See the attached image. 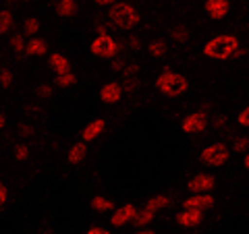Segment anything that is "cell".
<instances>
[{
    "mask_svg": "<svg viewBox=\"0 0 249 234\" xmlns=\"http://www.w3.org/2000/svg\"><path fill=\"white\" fill-rule=\"evenodd\" d=\"M241 52L243 50H241L239 37L232 33L216 35L204 46V56L212 60H231L235 56H241Z\"/></svg>",
    "mask_w": 249,
    "mask_h": 234,
    "instance_id": "6da1fadb",
    "label": "cell"
},
{
    "mask_svg": "<svg viewBox=\"0 0 249 234\" xmlns=\"http://www.w3.org/2000/svg\"><path fill=\"white\" fill-rule=\"evenodd\" d=\"M156 89L166 98H181L183 93L189 89V81L187 77L175 71H164L158 79H156Z\"/></svg>",
    "mask_w": 249,
    "mask_h": 234,
    "instance_id": "7a4b0ae2",
    "label": "cell"
},
{
    "mask_svg": "<svg viewBox=\"0 0 249 234\" xmlns=\"http://www.w3.org/2000/svg\"><path fill=\"white\" fill-rule=\"evenodd\" d=\"M108 17H110V23L114 29H121V31H127V29H133L137 23H139V13L133 4L129 2H116L110 6L108 11Z\"/></svg>",
    "mask_w": 249,
    "mask_h": 234,
    "instance_id": "3957f363",
    "label": "cell"
},
{
    "mask_svg": "<svg viewBox=\"0 0 249 234\" xmlns=\"http://www.w3.org/2000/svg\"><path fill=\"white\" fill-rule=\"evenodd\" d=\"M231 158V147L227 143H222V141H216V143H210L204 151L199 153V160L208 164V166H224V164L229 162Z\"/></svg>",
    "mask_w": 249,
    "mask_h": 234,
    "instance_id": "277c9868",
    "label": "cell"
},
{
    "mask_svg": "<svg viewBox=\"0 0 249 234\" xmlns=\"http://www.w3.org/2000/svg\"><path fill=\"white\" fill-rule=\"evenodd\" d=\"M89 52L93 54V56H98V58L112 60V58H116V54H119V44H116V40L112 35L104 33V35H98L96 40L91 42Z\"/></svg>",
    "mask_w": 249,
    "mask_h": 234,
    "instance_id": "5b68a950",
    "label": "cell"
},
{
    "mask_svg": "<svg viewBox=\"0 0 249 234\" xmlns=\"http://www.w3.org/2000/svg\"><path fill=\"white\" fill-rule=\"evenodd\" d=\"M208 127V114L206 112H191L187 114L181 122V131L185 135H197Z\"/></svg>",
    "mask_w": 249,
    "mask_h": 234,
    "instance_id": "8992f818",
    "label": "cell"
},
{
    "mask_svg": "<svg viewBox=\"0 0 249 234\" xmlns=\"http://www.w3.org/2000/svg\"><path fill=\"white\" fill-rule=\"evenodd\" d=\"M135 216H137V207L133 203H124L121 207H116L112 216H110V224L116 226V228H121V226L124 224H129V222H133L135 220Z\"/></svg>",
    "mask_w": 249,
    "mask_h": 234,
    "instance_id": "52a82bcc",
    "label": "cell"
},
{
    "mask_svg": "<svg viewBox=\"0 0 249 234\" xmlns=\"http://www.w3.org/2000/svg\"><path fill=\"white\" fill-rule=\"evenodd\" d=\"M104 131H106V120L104 118H91L81 131V141L83 143L96 141L100 135H104Z\"/></svg>",
    "mask_w": 249,
    "mask_h": 234,
    "instance_id": "ba28073f",
    "label": "cell"
},
{
    "mask_svg": "<svg viewBox=\"0 0 249 234\" xmlns=\"http://www.w3.org/2000/svg\"><path fill=\"white\" fill-rule=\"evenodd\" d=\"M214 186H216V181L212 174H196L187 183V189L191 193H208V191H212Z\"/></svg>",
    "mask_w": 249,
    "mask_h": 234,
    "instance_id": "9c48e42d",
    "label": "cell"
},
{
    "mask_svg": "<svg viewBox=\"0 0 249 234\" xmlns=\"http://www.w3.org/2000/svg\"><path fill=\"white\" fill-rule=\"evenodd\" d=\"M121 98H123V87H121V83L108 81V83H104L102 87H100V100H102L104 104H119Z\"/></svg>",
    "mask_w": 249,
    "mask_h": 234,
    "instance_id": "30bf717a",
    "label": "cell"
},
{
    "mask_svg": "<svg viewBox=\"0 0 249 234\" xmlns=\"http://www.w3.org/2000/svg\"><path fill=\"white\" fill-rule=\"evenodd\" d=\"M175 222L178 226H185V228H196L204 222V212H199V209H183L181 214L175 216Z\"/></svg>",
    "mask_w": 249,
    "mask_h": 234,
    "instance_id": "8fae6325",
    "label": "cell"
},
{
    "mask_svg": "<svg viewBox=\"0 0 249 234\" xmlns=\"http://www.w3.org/2000/svg\"><path fill=\"white\" fill-rule=\"evenodd\" d=\"M185 209H199V212H204V209H210L214 207V197L208 193H196L191 195V197H187L183 201Z\"/></svg>",
    "mask_w": 249,
    "mask_h": 234,
    "instance_id": "7c38bea8",
    "label": "cell"
},
{
    "mask_svg": "<svg viewBox=\"0 0 249 234\" xmlns=\"http://www.w3.org/2000/svg\"><path fill=\"white\" fill-rule=\"evenodd\" d=\"M204 11L208 13L210 19H224L231 11L229 0H206Z\"/></svg>",
    "mask_w": 249,
    "mask_h": 234,
    "instance_id": "4fadbf2b",
    "label": "cell"
},
{
    "mask_svg": "<svg viewBox=\"0 0 249 234\" xmlns=\"http://www.w3.org/2000/svg\"><path fill=\"white\" fill-rule=\"evenodd\" d=\"M48 67L54 71V75H62L71 71V60H69L62 52H52L48 56Z\"/></svg>",
    "mask_w": 249,
    "mask_h": 234,
    "instance_id": "5bb4252c",
    "label": "cell"
},
{
    "mask_svg": "<svg viewBox=\"0 0 249 234\" xmlns=\"http://www.w3.org/2000/svg\"><path fill=\"white\" fill-rule=\"evenodd\" d=\"M54 11H56L60 19H71L77 15V11H79V4H77V0H58Z\"/></svg>",
    "mask_w": 249,
    "mask_h": 234,
    "instance_id": "9a60e30c",
    "label": "cell"
},
{
    "mask_svg": "<svg viewBox=\"0 0 249 234\" xmlns=\"http://www.w3.org/2000/svg\"><path fill=\"white\" fill-rule=\"evenodd\" d=\"M124 91H135L137 85H139V67L137 65H131L129 68H124Z\"/></svg>",
    "mask_w": 249,
    "mask_h": 234,
    "instance_id": "2e32d148",
    "label": "cell"
},
{
    "mask_svg": "<svg viewBox=\"0 0 249 234\" xmlns=\"http://www.w3.org/2000/svg\"><path fill=\"white\" fill-rule=\"evenodd\" d=\"M25 54H29V56H44V54H48V44L42 37H31L25 46Z\"/></svg>",
    "mask_w": 249,
    "mask_h": 234,
    "instance_id": "e0dca14e",
    "label": "cell"
},
{
    "mask_svg": "<svg viewBox=\"0 0 249 234\" xmlns=\"http://www.w3.org/2000/svg\"><path fill=\"white\" fill-rule=\"evenodd\" d=\"M85 158H88V143H83V141L75 143L71 150H69V155H67L69 164H81Z\"/></svg>",
    "mask_w": 249,
    "mask_h": 234,
    "instance_id": "ac0fdd59",
    "label": "cell"
},
{
    "mask_svg": "<svg viewBox=\"0 0 249 234\" xmlns=\"http://www.w3.org/2000/svg\"><path fill=\"white\" fill-rule=\"evenodd\" d=\"M15 27V15L9 9L0 11V35H6Z\"/></svg>",
    "mask_w": 249,
    "mask_h": 234,
    "instance_id": "d6986e66",
    "label": "cell"
},
{
    "mask_svg": "<svg viewBox=\"0 0 249 234\" xmlns=\"http://www.w3.org/2000/svg\"><path fill=\"white\" fill-rule=\"evenodd\" d=\"M91 207L96 212H110V209H114V201L102 197V195H96V197H91Z\"/></svg>",
    "mask_w": 249,
    "mask_h": 234,
    "instance_id": "ffe728a7",
    "label": "cell"
},
{
    "mask_svg": "<svg viewBox=\"0 0 249 234\" xmlns=\"http://www.w3.org/2000/svg\"><path fill=\"white\" fill-rule=\"evenodd\" d=\"M75 83H77V75H75V73H71V71L54 77V85H58V87H62V89H67V87H73Z\"/></svg>",
    "mask_w": 249,
    "mask_h": 234,
    "instance_id": "44dd1931",
    "label": "cell"
},
{
    "mask_svg": "<svg viewBox=\"0 0 249 234\" xmlns=\"http://www.w3.org/2000/svg\"><path fill=\"white\" fill-rule=\"evenodd\" d=\"M156 214L158 212H154V209H147V207H143L142 212H137V216H135V224L137 226H147L150 222H154V217H156Z\"/></svg>",
    "mask_w": 249,
    "mask_h": 234,
    "instance_id": "7402d4cb",
    "label": "cell"
},
{
    "mask_svg": "<svg viewBox=\"0 0 249 234\" xmlns=\"http://www.w3.org/2000/svg\"><path fill=\"white\" fill-rule=\"evenodd\" d=\"M23 29H25L27 35L36 37L37 33H40V29H42V23L37 21L36 17H29V19H25V23H23Z\"/></svg>",
    "mask_w": 249,
    "mask_h": 234,
    "instance_id": "603a6c76",
    "label": "cell"
},
{
    "mask_svg": "<svg viewBox=\"0 0 249 234\" xmlns=\"http://www.w3.org/2000/svg\"><path fill=\"white\" fill-rule=\"evenodd\" d=\"M147 52H150V56H154V58H162L166 54V44L162 40H154L147 46Z\"/></svg>",
    "mask_w": 249,
    "mask_h": 234,
    "instance_id": "cb8c5ba5",
    "label": "cell"
},
{
    "mask_svg": "<svg viewBox=\"0 0 249 234\" xmlns=\"http://www.w3.org/2000/svg\"><path fill=\"white\" fill-rule=\"evenodd\" d=\"M166 205H168V197H166V195H156V197H152L150 201H145V207L154 209V212H158V209L166 207Z\"/></svg>",
    "mask_w": 249,
    "mask_h": 234,
    "instance_id": "d4e9b609",
    "label": "cell"
},
{
    "mask_svg": "<svg viewBox=\"0 0 249 234\" xmlns=\"http://www.w3.org/2000/svg\"><path fill=\"white\" fill-rule=\"evenodd\" d=\"M25 46H27V42H25V37H23L21 33L11 35V48H13L15 54H25Z\"/></svg>",
    "mask_w": 249,
    "mask_h": 234,
    "instance_id": "484cf974",
    "label": "cell"
},
{
    "mask_svg": "<svg viewBox=\"0 0 249 234\" xmlns=\"http://www.w3.org/2000/svg\"><path fill=\"white\" fill-rule=\"evenodd\" d=\"M249 147V139L247 137H235L232 139V145H231V151H247Z\"/></svg>",
    "mask_w": 249,
    "mask_h": 234,
    "instance_id": "4316f807",
    "label": "cell"
},
{
    "mask_svg": "<svg viewBox=\"0 0 249 234\" xmlns=\"http://www.w3.org/2000/svg\"><path fill=\"white\" fill-rule=\"evenodd\" d=\"M15 160L17 162H25L29 158V147L25 143H19V145H15Z\"/></svg>",
    "mask_w": 249,
    "mask_h": 234,
    "instance_id": "83f0119b",
    "label": "cell"
},
{
    "mask_svg": "<svg viewBox=\"0 0 249 234\" xmlns=\"http://www.w3.org/2000/svg\"><path fill=\"white\" fill-rule=\"evenodd\" d=\"M13 81H15V77H13V73L9 71V68H2V71H0V87L9 89V87H11V85H13Z\"/></svg>",
    "mask_w": 249,
    "mask_h": 234,
    "instance_id": "f1b7e54d",
    "label": "cell"
},
{
    "mask_svg": "<svg viewBox=\"0 0 249 234\" xmlns=\"http://www.w3.org/2000/svg\"><path fill=\"white\" fill-rule=\"evenodd\" d=\"M36 93H37V98L46 100V98H52L54 89H52V85H48V83H42V85H37V87H36Z\"/></svg>",
    "mask_w": 249,
    "mask_h": 234,
    "instance_id": "f546056e",
    "label": "cell"
},
{
    "mask_svg": "<svg viewBox=\"0 0 249 234\" xmlns=\"http://www.w3.org/2000/svg\"><path fill=\"white\" fill-rule=\"evenodd\" d=\"M173 37H175L177 42L185 44L187 37H189V31H187V27H175V29H173Z\"/></svg>",
    "mask_w": 249,
    "mask_h": 234,
    "instance_id": "4dcf8cb0",
    "label": "cell"
},
{
    "mask_svg": "<svg viewBox=\"0 0 249 234\" xmlns=\"http://www.w3.org/2000/svg\"><path fill=\"white\" fill-rule=\"evenodd\" d=\"M237 122L241 124V127H247V129H249V106H247V108H243V110L239 112Z\"/></svg>",
    "mask_w": 249,
    "mask_h": 234,
    "instance_id": "1f68e13d",
    "label": "cell"
},
{
    "mask_svg": "<svg viewBox=\"0 0 249 234\" xmlns=\"http://www.w3.org/2000/svg\"><path fill=\"white\" fill-rule=\"evenodd\" d=\"M9 203V189H6L4 183H0V207Z\"/></svg>",
    "mask_w": 249,
    "mask_h": 234,
    "instance_id": "d6a6232c",
    "label": "cell"
},
{
    "mask_svg": "<svg viewBox=\"0 0 249 234\" xmlns=\"http://www.w3.org/2000/svg\"><path fill=\"white\" fill-rule=\"evenodd\" d=\"M19 135L21 137H31L34 135V127H31V124H25V122L19 124Z\"/></svg>",
    "mask_w": 249,
    "mask_h": 234,
    "instance_id": "836d02e7",
    "label": "cell"
},
{
    "mask_svg": "<svg viewBox=\"0 0 249 234\" xmlns=\"http://www.w3.org/2000/svg\"><path fill=\"white\" fill-rule=\"evenodd\" d=\"M124 68V60H119V58H112V71H123Z\"/></svg>",
    "mask_w": 249,
    "mask_h": 234,
    "instance_id": "e575fe53",
    "label": "cell"
},
{
    "mask_svg": "<svg viewBox=\"0 0 249 234\" xmlns=\"http://www.w3.org/2000/svg\"><path fill=\"white\" fill-rule=\"evenodd\" d=\"M85 234H108V230L102 228V226H91V228L85 232Z\"/></svg>",
    "mask_w": 249,
    "mask_h": 234,
    "instance_id": "d590c367",
    "label": "cell"
},
{
    "mask_svg": "<svg viewBox=\"0 0 249 234\" xmlns=\"http://www.w3.org/2000/svg\"><path fill=\"white\" fill-rule=\"evenodd\" d=\"M129 46H131L133 50H142V42H139L137 37H131V40H129Z\"/></svg>",
    "mask_w": 249,
    "mask_h": 234,
    "instance_id": "8d00e7d4",
    "label": "cell"
},
{
    "mask_svg": "<svg viewBox=\"0 0 249 234\" xmlns=\"http://www.w3.org/2000/svg\"><path fill=\"white\" fill-rule=\"evenodd\" d=\"M93 2H98L100 6H112V4L119 2V0H93Z\"/></svg>",
    "mask_w": 249,
    "mask_h": 234,
    "instance_id": "74e56055",
    "label": "cell"
},
{
    "mask_svg": "<svg viewBox=\"0 0 249 234\" xmlns=\"http://www.w3.org/2000/svg\"><path fill=\"white\" fill-rule=\"evenodd\" d=\"M96 29H98V33H100V35H104V33H106V27L102 25V23H98V25H96Z\"/></svg>",
    "mask_w": 249,
    "mask_h": 234,
    "instance_id": "f35d334b",
    "label": "cell"
},
{
    "mask_svg": "<svg viewBox=\"0 0 249 234\" xmlns=\"http://www.w3.org/2000/svg\"><path fill=\"white\" fill-rule=\"evenodd\" d=\"M222 124H227V116H220V118L216 120V127H222Z\"/></svg>",
    "mask_w": 249,
    "mask_h": 234,
    "instance_id": "ab89813d",
    "label": "cell"
},
{
    "mask_svg": "<svg viewBox=\"0 0 249 234\" xmlns=\"http://www.w3.org/2000/svg\"><path fill=\"white\" fill-rule=\"evenodd\" d=\"M4 127H6V116L0 114V129H4Z\"/></svg>",
    "mask_w": 249,
    "mask_h": 234,
    "instance_id": "60d3db41",
    "label": "cell"
},
{
    "mask_svg": "<svg viewBox=\"0 0 249 234\" xmlns=\"http://www.w3.org/2000/svg\"><path fill=\"white\" fill-rule=\"evenodd\" d=\"M243 166H245V168L249 170V153H247V155H245V158H243Z\"/></svg>",
    "mask_w": 249,
    "mask_h": 234,
    "instance_id": "b9f144b4",
    "label": "cell"
},
{
    "mask_svg": "<svg viewBox=\"0 0 249 234\" xmlns=\"http://www.w3.org/2000/svg\"><path fill=\"white\" fill-rule=\"evenodd\" d=\"M137 234H156V232H152V230H142V232H137Z\"/></svg>",
    "mask_w": 249,
    "mask_h": 234,
    "instance_id": "7bdbcfd3",
    "label": "cell"
},
{
    "mask_svg": "<svg viewBox=\"0 0 249 234\" xmlns=\"http://www.w3.org/2000/svg\"><path fill=\"white\" fill-rule=\"evenodd\" d=\"M21 2H29V0H21Z\"/></svg>",
    "mask_w": 249,
    "mask_h": 234,
    "instance_id": "ee69618b",
    "label": "cell"
}]
</instances>
